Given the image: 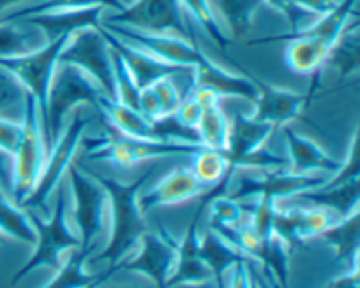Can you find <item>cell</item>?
<instances>
[{
    "label": "cell",
    "instance_id": "obj_30",
    "mask_svg": "<svg viewBox=\"0 0 360 288\" xmlns=\"http://www.w3.org/2000/svg\"><path fill=\"white\" fill-rule=\"evenodd\" d=\"M359 49H360V35L359 23H348L334 46L327 55L326 67H333L340 76V81H347L348 77L355 76L359 72Z\"/></svg>",
    "mask_w": 360,
    "mask_h": 288
},
{
    "label": "cell",
    "instance_id": "obj_19",
    "mask_svg": "<svg viewBox=\"0 0 360 288\" xmlns=\"http://www.w3.org/2000/svg\"><path fill=\"white\" fill-rule=\"evenodd\" d=\"M104 7H84V9L53 11L34 16L23 18V23L37 27L44 34L46 41H55L60 37H70L84 28H97L102 21Z\"/></svg>",
    "mask_w": 360,
    "mask_h": 288
},
{
    "label": "cell",
    "instance_id": "obj_21",
    "mask_svg": "<svg viewBox=\"0 0 360 288\" xmlns=\"http://www.w3.org/2000/svg\"><path fill=\"white\" fill-rule=\"evenodd\" d=\"M190 91L202 105V114L197 123L200 144L211 150L224 151L229 143L231 122L221 109V97L211 88L204 86H190Z\"/></svg>",
    "mask_w": 360,
    "mask_h": 288
},
{
    "label": "cell",
    "instance_id": "obj_3",
    "mask_svg": "<svg viewBox=\"0 0 360 288\" xmlns=\"http://www.w3.org/2000/svg\"><path fill=\"white\" fill-rule=\"evenodd\" d=\"M28 216L35 228L34 251L11 277L13 287L37 269H51L56 273L62 267L63 255L79 248V237L74 234L67 221V195L63 183L58 185L55 209L48 221L39 218L35 213H28Z\"/></svg>",
    "mask_w": 360,
    "mask_h": 288
},
{
    "label": "cell",
    "instance_id": "obj_2",
    "mask_svg": "<svg viewBox=\"0 0 360 288\" xmlns=\"http://www.w3.org/2000/svg\"><path fill=\"white\" fill-rule=\"evenodd\" d=\"M79 146L83 148L88 160L108 162L120 169H130L141 162L155 160V158L193 157L204 148L202 144L141 139V137L125 136L116 130H105L90 137L83 136Z\"/></svg>",
    "mask_w": 360,
    "mask_h": 288
},
{
    "label": "cell",
    "instance_id": "obj_29",
    "mask_svg": "<svg viewBox=\"0 0 360 288\" xmlns=\"http://www.w3.org/2000/svg\"><path fill=\"white\" fill-rule=\"evenodd\" d=\"M46 37L37 27L23 21H0V58L27 55L46 44Z\"/></svg>",
    "mask_w": 360,
    "mask_h": 288
},
{
    "label": "cell",
    "instance_id": "obj_11",
    "mask_svg": "<svg viewBox=\"0 0 360 288\" xmlns=\"http://www.w3.org/2000/svg\"><path fill=\"white\" fill-rule=\"evenodd\" d=\"M102 23L192 39V32L183 16L181 0H136L122 11H116L111 16L104 18Z\"/></svg>",
    "mask_w": 360,
    "mask_h": 288
},
{
    "label": "cell",
    "instance_id": "obj_42",
    "mask_svg": "<svg viewBox=\"0 0 360 288\" xmlns=\"http://www.w3.org/2000/svg\"><path fill=\"white\" fill-rule=\"evenodd\" d=\"M21 130H23V123L0 116V150L13 157L14 150L20 143Z\"/></svg>",
    "mask_w": 360,
    "mask_h": 288
},
{
    "label": "cell",
    "instance_id": "obj_16",
    "mask_svg": "<svg viewBox=\"0 0 360 288\" xmlns=\"http://www.w3.org/2000/svg\"><path fill=\"white\" fill-rule=\"evenodd\" d=\"M98 30L104 35L105 42L109 44V48L123 60V63L127 65L129 72L132 74L134 81L139 86V90L150 86L155 81L164 79V77H174V76H183V74H193L192 69H186V67L172 65V63L164 62V60L157 58V56L150 55L144 49L137 48V46L130 44V42L123 41L118 35L111 34L109 30H105L104 27L98 25Z\"/></svg>",
    "mask_w": 360,
    "mask_h": 288
},
{
    "label": "cell",
    "instance_id": "obj_31",
    "mask_svg": "<svg viewBox=\"0 0 360 288\" xmlns=\"http://www.w3.org/2000/svg\"><path fill=\"white\" fill-rule=\"evenodd\" d=\"M200 258L204 260L213 277L220 276V274H227L234 263L243 262V260L252 262L241 249L225 241L218 232H214L210 227L200 237Z\"/></svg>",
    "mask_w": 360,
    "mask_h": 288
},
{
    "label": "cell",
    "instance_id": "obj_17",
    "mask_svg": "<svg viewBox=\"0 0 360 288\" xmlns=\"http://www.w3.org/2000/svg\"><path fill=\"white\" fill-rule=\"evenodd\" d=\"M210 186L192 171V167H176L164 176L153 188L146 193H139L137 202L144 214L151 209L188 202L202 197Z\"/></svg>",
    "mask_w": 360,
    "mask_h": 288
},
{
    "label": "cell",
    "instance_id": "obj_22",
    "mask_svg": "<svg viewBox=\"0 0 360 288\" xmlns=\"http://www.w3.org/2000/svg\"><path fill=\"white\" fill-rule=\"evenodd\" d=\"M193 79L190 86H204L217 91L221 98L224 97H238L245 100L253 102L257 98V86L248 74L243 70V74L231 72L221 65L214 63L207 58L193 69Z\"/></svg>",
    "mask_w": 360,
    "mask_h": 288
},
{
    "label": "cell",
    "instance_id": "obj_6",
    "mask_svg": "<svg viewBox=\"0 0 360 288\" xmlns=\"http://www.w3.org/2000/svg\"><path fill=\"white\" fill-rule=\"evenodd\" d=\"M65 176L74 200V221L79 232V248L95 251V241L104 232L108 193L88 169L79 167L74 162L69 165Z\"/></svg>",
    "mask_w": 360,
    "mask_h": 288
},
{
    "label": "cell",
    "instance_id": "obj_12",
    "mask_svg": "<svg viewBox=\"0 0 360 288\" xmlns=\"http://www.w3.org/2000/svg\"><path fill=\"white\" fill-rule=\"evenodd\" d=\"M139 251L132 258L118 263L120 270H130L146 276L155 288H167L169 280L176 269L178 241L164 227L158 232L146 230L139 239Z\"/></svg>",
    "mask_w": 360,
    "mask_h": 288
},
{
    "label": "cell",
    "instance_id": "obj_5",
    "mask_svg": "<svg viewBox=\"0 0 360 288\" xmlns=\"http://www.w3.org/2000/svg\"><path fill=\"white\" fill-rule=\"evenodd\" d=\"M23 130L20 143L13 153V183H11V199L20 206L35 188L42 167L48 157V146L42 132L41 112L35 98L28 93L25 105Z\"/></svg>",
    "mask_w": 360,
    "mask_h": 288
},
{
    "label": "cell",
    "instance_id": "obj_36",
    "mask_svg": "<svg viewBox=\"0 0 360 288\" xmlns=\"http://www.w3.org/2000/svg\"><path fill=\"white\" fill-rule=\"evenodd\" d=\"M192 158V171L206 183L210 188H213L217 183L221 179L232 178L236 171L229 167V160L220 150H211V148L204 146L202 150L197 151Z\"/></svg>",
    "mask_w": 360,
    "mask_h": 288
},
{
    "label": "cell",
    "instance_id": "obj_7",
    "mask_svg": "<svg viewBox=\"0 0 360 288\" xmlns=\"http://www.w3.org/2000/svg\"><path fill=\"white\" fill-rule=\"evenodd\" d=\"M327 176L320 174H295L288 169H266V171L248 172L246 169H236L232 181L236 188L229 197L236 200L248 199H271L274 202L281 199H290L297 193L322 186L327 181ZM231 181V183H232Z\"/></svg>",
    "mask_w": 360,
    "mask_h": 288
},
{
    "label": "cell",
    "instance_id": "obj_35",
    "mask_svg": "<svg viewBox=\"0 0 360 288\" xmlns=\"http://www.w3.org/2000/svg\"><path fill=\"white\" fill-rule=\"evenodd\" d=\"M217 6L224 16L229 34L234 39H243L252 30L253 18L262 0H217Z\"/></svg>",
    "mask_w": 360,
    "mask_h": 288
},
{
    "label": "cell",
    "instance_id": "obj_53",
    "mask_svg": "<svg viewBox=\"0 0 360 288\" xmlns=\"http://www.w3.org/2000/svg\"><path fill=\"white\" fill-rule=\"evenodd\" d=\"M0 192H4V190H2V188H0Z\"/></svg>",
    "mask_w": 360,
    "mask_h": 288
},
{
    "label": "cell",
    "instance_id": "obj_26",
    "mask_svg": "<svg viewBox=\"0 0 360 288\" xmlns=\"http://www.w3.org/2000/svg\"><path fill=\"white\" fill-rule=\"evenodd\" d=\"M336 251L334 262L348 263L354 267L359 266V246H360V214L359 209L348 216L340 218L336 223L319 235Z\"/></svg>",
    "mask_w": 360,
    "mask_h": 288
},
{
    "label": "cell",
    "instance_id": "obj_9",
    "mask_svg": "<svg viewBox=\"0 0 360 288\" xmlns=\"http://www.w3.org/2000/svg\"><path fill=\"white\" fill-rule=\"evenodd\" d=\"M88 123H90L88 116H84L79 111L74 112L67 129L62 130L56 143L49 148L37 185L32 190L30 195L20 204L21 207H25V209H46L49 197L53 195L56 186L63 181L67 169L74 162V155L79 150L81 139H83Z\"/></svg>",
    "mask_w": 360,
    "mask_h": 288
},
{
    "label": "cell",
    "instance_id": "obj_23",
    "mask_svg": "<svg viewBox=\"0 0 360 288\" xmlns=\"http://www.w3.org/2000/svg\"><path fill=\"white\" fill-rule=\"evenodd\" d=\"M274 130L276 126L269 125V123L255 122L243 112H236L231 123L227 148L221 151L229 160V167L236 171L246 155L259 150L260 146H266L267 139L273 136Z\"/></svg>",
    "mask_w": 360,
    "mask_h": 288
},
{
    "label": "cell",
    "instance_id": "obj_14",
    "mask_svg": "<svg viewBox=\"0 0 360 288\" xmlns=\"http://www.w3.org/2000/svg\"><path fill=\"white\" fill-rule=\"evenodd\" d=\"M246 74L257 86V98L253 100L255 109H253V114L250 116L255 122L269 123L276 129L285 126L297 119L308 107L309 102L315 98V95H311L309 91L308 93H297V91L287 90V88L274 86V84L260 79L259 76L252 72Z\"/></svg>",
    "mask_w": 360,
    "mask_h": 288
},
{
    "label": "cell",
    "instance_id": "obj_49",
    "mask_svg": "<svg viewBox=\"0 0 360 288\" xmlns=\"http://www.w3.org/2000/svg\"><path fill=\"white\" fill-rule=\"evenodd\" d=\"M23 2H27V0H0V16H2V14H6L7 11L13 9V7L20 6V4H23Z\"/></svg>",
    "mask_w": 360,
    "mask_h": 288
},
{
    "label": "cell",
    "instance_id": "obj_8",
    "mask_svg": "<svg viewBox=\"0 0 360 288\" xmlns=\"http://www.w3.org/2000/svg\"><path fill=\"white\" fill-rule=\"evenodd\" d=\"M58 63H67L83 70L95 81L105 97L116 100L115 69H112L111 48L97 28H84L69 37L60 51Z\"/></svg>",
    "mask_w": 360,
    "mask_h": 288
},
{
    "label": "cell",
    "instance_id": "obj_34",
    "mask_svg": "<svg viewBox=\"0 0 360 288\" xmlns=\"http://www.w3.org/2000/svg\"><path fill=\"white\" fill-rule=\"evenodd\" d=\"M127 4L123 0H41L32 6L20 7L16 11H7L0 16V21H20L23 18L34 16L41 13H53V11H70L84 9V7H104V9L122 11Z\"/></svg>",
    "mask_w": 360,
    "mask_h": 288
},
{
    "label": "cell",
    "instance_id": "obj_44",
    "mask_svg": "<svg viewBox=\"0 0 360 288\" xmlns=\"http://www.w3.org/2000/svg\"><path fill=\"white\" fill-rule=\"evenodd\" d=\"M301 9L308 11L313 16H323V14L330 13L334 7L338 6V0H294Z\"/></svg>",
    "mask_w": 360,
    "mask_h": 288
},
{
    "label": "cell",
    "instance_id": "obj_46",
    "mask_svg": "<svg viewBox=\"0 0 360 288\" xmlns=\"http://www.w3.org/2000/svg\"><path fill=\"white\" fill-rule=\"evenodd\" d=\"M327 288H360L359 281V266L354 267L350 273H347L345 276L338 277V280L330 281Z\"/></svg>",
    "mask_w": 360,
    "mask_h": 288
},
{
    "label": "cell",
    "instance_id": "obj_13",
    "mask_svg": "<svg viewBox=\"0 0 360 288\" xmlns=\"http://www.w3.org/2000/svg\"><path fill=\"white\" fill-rule=\"evenodd\" d=\"M101 27H104L111 34L118 35L123 41L144 49L150 55L172 63V65L186 67V69L193 70L207 60V56L200 51L199 46L190 39H183L172 34H153V32H143L137 30V28L122 27V25L102 23V21Z\"/></svg>",
    "mask_w": 360,
    "mask_h": 288
},
{
    "label": "cell",
    "instance_id": "obj_40",
    "mask_svg": "<svg viewBox=\"0 0 360 288\" xmlns=\"http://www.w3.org/2000/svg\"><path fill=\"white\" fill-rule=\"evenodd\" d=\"M112 55V69H115V86H116V100L129 105L134 111H139V86L134 81L132 74L129 72L123 60L111 49Z\"/></svg>",
    "mask_w": 360,
    "mask_h": 288
},
{
    "label": "cell",
    "instance_id": "obj_27",
    "mask_svg": "<svg viewBox=\"0 0 360 288\" xmlns=\"http://www.w3.org/2000/svg\"><path fill=\"white\" fill-rule=\"evenodd\" d=\"M288 258L290 248L276 234L262 237L252 251V260L260 263L269 283L276 281V288H288Z\"/></svg>",
    "mask_w": 360,
    "mask_h": 288
},
{
    "label": "cell",
    "instance_id": "obj_33",
    "mask_svg": "<svg viewBox=\"0 0 360 288\" xmlns=\"http://www.w3.org/2000/svg\"><path fill=\"white\" fill-rule=\"evenodd\" d=\"M0 234L28 246L35 244V228L30 216L6 192H0Z\"/></svg>",
    "mask_w": 360,
    "mask_h": 288
},
{
    "label": "cell",
    "instance_id": "obj_32",
    "mask_svg": "<svg viewBox=\"0 0 360 288\" xmlns=\"http://www.w3.org/2000/svg\"><path fill=\"white\" fill-rule=\"evenodd\" d=\"M98 112L104 114L116 132L130 137H141V139H151V122H148L139 111H134L129 105L104 95L98 102Z\"/></svg>",
    "mask_w": 360,
    "mask_h": 288
},
{
    "label": "cell",
    "instance_id": "obj_39",
    "mask_svg": "<svg viewBox=\"0 0 360 288\" xmlns=\"http://www.w3.org/2000/svg\"><path fill=\"white\" fill-rule=\"evenodd\" d=\"M151 139L162 140V143L200 144L197 130L179 122L176 112H171V114L162 116V118L151 122Z\"/></svg>",
    "mask_w": 360,
    "mask_h": 288
},
{
    "label": "cell",
    "instance_id": "obj_48",
    "mask_svg": "<svg viewBox=\"0 0 360 288\" xmlns=\"http://www.w3.org/2000/svg\"><path fill=\"white\" fill-rule=\"evenodd\" d=\"M171 288H217V284H214V280H206L199 281V283H181Z\"/></svg>",
    "mask_w": 360,
    "mask_h": 288
},
{
    "label": "cell",
    "instance_id": "obj_45",
    "mask_svg": "<svg viewBox=\"0 0 360 288\" xmlns=\"http://www.w3.org/2000/svg\"><path fill=\"white\" fill-rule=\"evenodd\" d=\"M11 183H13V157L0 150V188L11 197Z\"/></svg>",
    "mask_w": 360,
    "mask_h": 288
},
{
    "label": "cell",
    "instance_id": "obj_38",
    "mask_svg": "<svg viewBox=\"0 0 360 288\" xmlns=\"http://www.w3.org/2000/svg\"><path fill=\"white\" fill-rule=\"evenodd\" d=\"M183 6L190 11L193 18H195L197 23L202 27V30L210 35L211 41L225 51L229 46L232 44V39L225 34L224 28L220 27V21H218L217 14H214L213 7H211L210 0H181Z\"/></svg>",
    "mask_w": 360,
    "mask_h": 288
},
{
    "label": "cell",
    "instance_id": "obj_52",
    "mask_svg": "<svg viewBox=\"0 0 360 288\" xmlns=\"http://www.w3.org/2000/svg\"><path fill=\"white\" fill-rule=\"evenodd\" d=\"M250 276H252V274H250ZM252 288H259V287H257V283H255V280H253V277H252Z\"/></svg>",
    "mask_w": 360,
    "mask_h": 288
},
{
    "label": "cell",
    "instance_id": "obj_51",
    "mask_svg": "<svg viewBox=\"0 0 360 288\" xmlns=\"http://www.w3.org/2000/svg\"><path fill=\"white\" fill-rule=\"evenodd\" d=\"M4 242H6V237H4V235H2V234H0V246H2V244H4Z\"/></svg>",
    "mask_w": 360,
    "mask_h": 288
},
{
    "label": "cell",
    "instance_id": "obj_43",
    "mask_svg": "<svg viewBox=\"0 0 360 288\" xmlns=\"http://www.w3.org/2000/svg\"><path fill=\"white\" fill-rule=\"evenodd\" d=\"M227 288H252V276H250L248 262L234 263L227 273Z\"/></svg>",
    "mask_w": 360,
    "mask_h": 288
},
{
    "label": "cell",
    "instance_id": "obj_10",
    "mask_svg": "<svg viewBox=\"0 0 360 288\" xmlns=\"http://www.w3.org/2000/svg\"><path fill=\"white\" fill-rule=\"evenodd\" d=\"M69 37H60L46 42L42 48L27 55L13 56V58H0V67L13 74L21 86L35 98L41 112V122L46 119V102H48L49 84L53 74L58 67V56Z\"/></svg>",
    "mask_w": 360,
    "mask_h": 288
},
{
    "label": "cell",
    "instance_id": "obj_20",
    "mask_svg": "<svg viewBox=\"0 0 360 288\" xmlns=\"http://www.w3.org/2000/svg\"><path fill=\"white\" fill-rule=\"evenodd\" d=\"M283 136L288 150V171L295 174L327 172L336 174L343 162L330 157L319 143L295 132L290 125L283 126Z\"/></svg>",
    "mask_w": 360,
    "mask_h": 288
},
{
    "label": "cell",
    "instance_id": "obj_24",
    "mask_svg": "<svg viewBox=\"0 0 360 288\" xmlns=\"http://www.w3.org/2000/svg\"><path fill=\"white\" fill-rule=\"evenodd\" d=\"M359 199H360V188H359V178L348 179V181L333 183L327 179L322 186L313 190H306V192L297 193V195L290 197V202H304L311 204V206L326 207V209L333 211L340 218L348 216L359 209Z\"/></svg>",
    "mask_w": 360,
    "mask_h": 288
},
{
    "label": "cell",
    "instance_id": "obj_4",
    "mask_svg": "<svg viewBox=\"0 0 360 288\" xmlns=\"http://www.w3.org/2000/svg\"><path fill=\"white\" fill-rule=\"evenodd\" d=\"M104 95V91L83 70L74 65H67V63H58L53 74L51 84H49L46 119L42 123L48 151L65 129V119L69 112L77 105H91L98 111V102Z\"/></svg>",
    "mask_w": 360,
    "mask_h": 288
},
{
    "label": "cell",
    "instance_id": "obj_1",
    "mask_svg": "<svg viewBox=\"0 0 360 288\" xmlns=\"http://www.w3.org/2000/svg\"><path fill=\"white\" fill-rule=\"evenodd\" d=\"M155 167L148 169L137 179L130 183H122L118 179L108 178L98 172L90 171V174L102 185L108 193V204L111 209V235L109 242L98 251L91 262H108V267H116L122 260L129 256V253L139 244L141 235L150 230L144 213L141 211L137 197L141 188L146 185L148 179L153 174Z\"/></svg>",
    "mask_w": 360,
    "mask_h": 288
},
{
    "label": "cell",
    "instance_id": "obj_28",
    "mask_svg": "<svg viewBox=\"0 0 360 288\" xmlns=\"http://www.w3.org/2000/svg\"><path fill=\"white\" fill-rule=\"evenodd\" d=\"M183 97L185 95L178 90L172 77H164L141 90L139 112L148 122H153L174 112Z\"/></svg>",
    "mask_w": 360,
    "mask_h": 288
},
{
    "label": "cell",
    "instance_id": "obj_18",
    "mask_svg": "<svg viewBox=\"0 0 360 288\" xmlns=\"http://www.w3.org/2000/svg\"><path fill=\"white\" fill-rule=\"evenodd\" d=\"M206 209L207 207L199 204L185 235H183L181 241H178V260H176V269L169 280L167 288L181 283H199V281L213 280V274L207 269L204 260L200 258L199 221Z\"/></svg>",
    "mask_w": 360,
    "mask_h": 288
},
{
    "label": "cell",
    "instance_id": "obj_41",
    "mask_svg": "<svg viewBox=\"0 0 360 288\" xmlns=\"http://www.w3.org/2000/svg\"><path fill=\"white\" fill-rule=\"evenodd\" d=\"M262 4H267L271 9L278 11L281 16H285V20L290 25L292 32H297L302 28V23L308 20H313V14H309L308 11L301 9L294 0H262Z\"/></svg>",
    "mask_w": 360,
    "mask_h": 288
},
{
    "label": "cell",
    "instance_id": "obj_37",
    "mask_svg": "<svg viewBox=\"0 0 360 288\" xmlns=\"http://www.w3.org/2000/svg\"><path fill=\"white\" fill-rule=\"evenodd\" d=\"M27 90L20 81L0 67V116L21 122L27 105Z\"/></svg>",
    "mask_w": 360,
    "mask_h": 288
},
{
    "label": "cell",
    "instance_id": "obj_25",
    "mask_svg": "<svg viewBox=\"0 0 360 288\" xmlns=\"http://www.w3.org/2000/svg\"><path fill=\"white\" fill-rule=\"evenodd\" d=\"M94 249L76 248L69 253L65 262L56 270L55 277H51L48 284L42 288H86L95 283H105L115 273H118L120 267H108L104 273L90 274L84 269V263L90 258Z\"/></svg>",
    "mask_w": 360,
    "mask_h": 288
},
{
    "label": "cell",
    "instance_id": "obj_50",
    "mask_svg": "<svg viewBox=\"0 0 360 288\" xmlns=\"http://www.w3.org/2000/svg\"><path fill=\"white\" fill-rule=\"evenodd\" d=\"M98 288H139V287H98Z\"/></svg>",
    "mask_w": 360,
    "mask_h": 288
},
{
    "label": "cell",
    "instance_id": "obj_47",
    "mask_svg": "<svg viewBox=\"0 0 360 288\" xmlns=\"http://www.w3.org/2000/svg\"><path fill=\"white\" fill-rule=\"evenodd\" d=\"M248 269H250V274H252V277L255 280L257 287L259 288H274V287H271L269 281L262 276V273H259V270H257L255 262H248Z\"/></svg>",
    "mask_w": 360,
    "mask_h": 288
},
{
    "label": "cell",
    "instance_id": "obj_15",
    "mask_svg": "<svg viewBox=\"0 0 360 288\" xmlns=\"http://www.w3.org/2000/svg\"><path fill=\"white\" fill-rule=\"evenodd\" d=\"M338 220H340L338 214L320 206H290L283 209L276 206L273 216V232L287 242L288 248H292L308 239L319 237Z\"/></svg>",
    "mask_w": 360,
    "mask_h": 288
}]
</instances>
